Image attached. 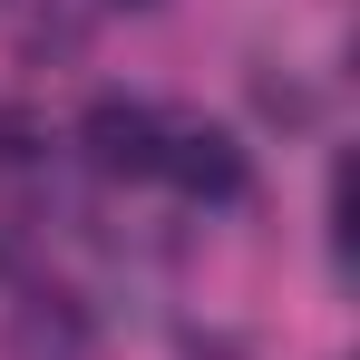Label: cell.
<instances>
[{
	"mask_svg": "<svg viewBox=\"0 0 360 360\" xmlns=\"http://www.w3.org/2000/svg\"><path fill=\"white\" fill-rule=\"evenodd\" d=\"M78 146H88L98 176H166V117L136 108V98H98L88 127H78Z\"/></svg>",
	"mask_w": 360,
	"mask_h": 360,
	"instance_id": "1",
	"label": "cell"
},
{
	"mask_svg": "<svg viewBox=\"0 0 360 360\" xmlns=\"http://www.w3.org/2000/svg\"><path fill=\"white\" fill-rule=\"evenodd\" d=\"M166 176H176L195 205H234L243 195V146L224 127H185V136H166Z\"/></svg>",
	"mask_w": 360,
	"mask_h": 360,
	"instance_id": "2",
	"label": "cell"
},
{
	"mask_svg": "<svg viewBox=\"0 0 360 360\" xmlns=\"http://www.w3.org/2000/svg\"><path fill=\"white\" fill-rule=\"evenodd\" d=\"M78 351H88V321L68 302H30L20 311V360H78Z\"/></svg>",
	"mask_w": 360,
	"mask_h": 360,
	"instance_id": "3",
	"label": "cell"
},
{
	"mask_svg": "<svg viewBox=\"0 0 360 360\" xmlns=\"http://www.w3.org/2000/svg\"><path fill=\"white\" fill-rule=\"evenodd\" d=\"M30 146H39V127L20 117V108H0V166H20V156H30Z\"/></svg>",
	"mask_w": 360,
	"mask_h": 360,
	"instance_id": "4",
	"label": "cell"
},
{
	"mask_svg": "<svg viewBox=\"0 0 360 360\" xmlns=\"http://www.w3.org/2000/svg\"><path fill=\"white\" fill-rule=\"evenodd\" d=\"M127 10H156V0H127Z\"/></svg>",
	"mask_w": 360,
	"mask_h": 360,
	"instance_id": "5",
	"label": "cell"
}]
</instances>
